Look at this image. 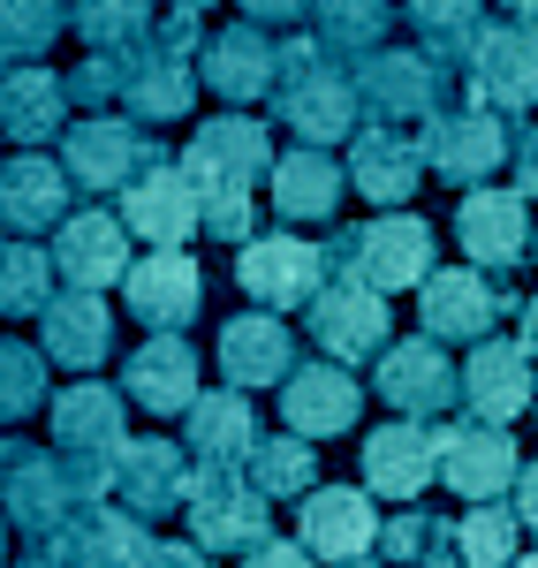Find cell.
Returning a JSON list of instances; mask_svg holds the SVG:
<instances>
[{
	"label": "cell",
	"instance_id": "cell-1",
	"mask_svg": "<svg viewBox=\"0 0 538 568\" xmlns=\"http://www.w3.org/2000/svg\"><path fill=\"white\" fill-rule=\"evenodd\" d=\"M197 190V227H213V243H251L258 227V182L273 168V130L251 114H213L205 130H190L175 160Z\"/></svg>",
	"mask_w": 538,
	"mask_h": 568
},
{
	"label": "cell",
	"instance_id": "cell-2",
	"mask_svg": "<svg viewBox=\"0 0 538 568\" xmlns=\"http://www.w3.org/2000/svg\"><path fill=\"white\" fill-rule=\"evenodd\" d=\"M266 99H273V122H281V130H296L312 152H334V144H349V136L364 130L349 69H334L312 39L273 45V84H266Z\"/></svg>",
	"mask_w": 538,
	"mask_h": 568
},
{
	"label": "cell",
	"instance_id": "cell-3",
	"mask_svg": "<svg viewBox=\"0 0 538 568\" xmlns=\"http://www.w3.org/2000/svg\"><path fill=\"white\" fill-rule=\"evenodd\" d=\"M318 251L334 281H364L372 296H395V288H425V273L440 265V235L417 213H379L364 227H334V243Z\"/></svg>",
	"mask_w": 538,
	"mask_h": 568
},
{
	"label": "cell",
	"instance_id": "cell-4",
	"mask_svg": "<svg viewBox=\"0 0 538 568\" xmlns=\"http://www.w3.org/2000/svg\"><path fill=\"white\" fill-rule=\"evenodd\" d=\"M197 16H175L152 31L144 45L122 53V122H182L197 106Z\"/></svg>",
	"mask_w": 538,
	"mask_h": 568
},
{
	"label": "cell",
	"instance_id": "cell-5",
	"mask_svg": "<svg viewBox=\"0 0 538 568\" xmlns=\"http://www.w3.org/2000/svg\"><path fill=\"white\" fill-rule=\"evenodd\" d=\"M357 114L364 122H379V130H417V122H433L440 106H455V77L448 69H433L417 45L409 53H372V61H357Z\"/></svg>",
	"mask_w": 538,
	"mask_h": 568
},
{
	"label": "cell",
	"instance_id": "cell-6",
	"mask_svg": "<svg viewBox=\"0 0 538 568\" xmlns=\"http://www.w3.org/2000/svg\"><path fill=\"white\" fill-rule=\"evenodd\" d=\"M182 508H190V546H197V554H258L273 538V500L251 493L243 470H205V463H197Z\"/></svg>",
	"mask_w": 538,
	"mask_h": 568
},
{
	"label": "cell",
	"instance_id": "cell-7",
	"mask_svg": "<svg viewBox=\"0 0 538 568\" xmlns=\"http://www.w3.org/2000/svg\"><path fill=\"white\" fill-rule=\"evenodd\" d=\"M508 311H524L508 288H500L494 273H478V265H433L425 273V288H417V326H425V342H494V326Z\"/></svg>",
	"mask_w": 538,
	"mask_h": 568
},
{
	"label": "cell",
	"instance_id": "cell-8",
	"mask_svg": "<svg viewBox=\"0 0 538 568\" xmlns=\"http://www.w3.org/2000/svg\"><path fill=\"white\" fill-rule=\"evenodd\" d=\"M77 516V493L61 485V463H53V447H16L8 439V463H0V524L23 530L31 546H61V530Z\"/></svg>",
	"mask_w": 538,
	"mask_h": 568
},
{
	"label": "cell",
	"instance_id": "cell-9",
	"mask_svg": "<svg viewBox=\"0 0 538 568\" xmlns=\"http://www.w3.org/2000/svg\"><path fill=\"white\" fill-rule=\"evenodd\" d=\"M235 288L258 311H312V296L326 288V251L304 235H251L235 251Z\"/></svg>",
	"mask_w": 538,
	"mask_h": 568
},
{
	"label": "cell",
	"instance_id": "cell-10",
	"mask_svg": "<svg viewBox=\"0 0 538 568\" xmlns=\"http://www.w3.org/2000/svg\"><path fill=\"white\" fill-rule=\"evenodd\" d=\"M417 144H425V168L455 190H478L508 168V122L486 114V106H440Z\"/></svg>",
	"mask_w": 538,
	"mask_h": 568
},
{
	"label": "cell",
	"instance_id": "cell-11",
	"mask_svg": "<svg viewBox=\"0 0 538 568\" xmlns=\"http://www.w3.org/2000/svg\"><path fill=\"white\" fill-rule=\"evenodd\" d=\"M463 77H470L486 114H531L538 106V23H524V16L486 23V39H478Z\"/></svg>",
	"mask_w": 538,
	"mask_h": 568
},
{
	"label": "cell",
	"instance_id": "cell-12",
	"mask_svg": "<svg viewBox=\"0 0 538 568\" xmlns=\"http://www.w3.org/2000/svg\"><path fill=\"white\" fill-rule=\"evenodd\" d=\"M114 220L130 227L136 243H152V251H182V243L197 235V190H190V175L152 144V160H144L136 182L122 190V213Z\"/></svg>",
	"mask_w": 538,
	"mask_h": 568
},
{
	"label": "cell",
	"instance_id": "cell-13",
	"mask_svg": "<svg viewBox=\"0 0 538 568\" xmlns=\"http://www.w3.org/2000/svg\"><path fill=\"white\" fill-rule=\"evenodd\" d=\"M152 160V136L122 114H84L61 130V175L69 190H130L136 168Z\"/></svg>",
	"mask_w": 538,
	"mask_h": 568
},
{
	"label": "cell",
	"instance_id": "cell-14",
	"mask_svg": "<svg viewBox=\"0 0 538 568\" xmlns=\"http://www.w3.org/2000/svg\"><path fill=\"white\" fill-rule=\"evenodd\" d=\"M296 546L312 561H334L349 568L379 546V516H372V493L364 485H312L296 500Z\"/></svg>",
	"mask_w": 538,
	"mask_h": 568
},
{
	"label": "cell",
	"instance_id": "cell-15",
	"mask_svg": "<svg viewBox=\"0 0 538 568\" xmlns=\"http://www.w3.org/2000/svg\"><path fill=\"white\" fill-rule=\"evenodd\" d=\"M372 387H379V402L395 409V417H440V409H455V394H463V372L448 364V349L440 342H425V334H409V342H387L379 349V372H372Z\"/></svg>",
	"mask_w": 538,
	"mask_h": 568
},
{
	"label": "cell",
	"instance_id": "cell-16",
	"mask_svg": "<svg viewBox=\"0 0 538 568\" xmlns=\"http://www.w3.org/2000/svg\"><path fill=\"white\" fill-rule=\"evenodd\" d=\"M304 326H312V342L326 349V364L349 372V364L387 349V296H372L364 281H334V273H326V288L312 296Z\"/></svg>",
	"mask_w": 538,
	"mask_h": 568
},
{
	"label": "cell",
	"instance_id": "cell-17",
	"mask_svg": "<svg viewBox=\"0 0 538 568\" xmlns=\"http://www.w3.org/2000/svg\"><path fill=\"white\" fill-rule=\"evenodd\" d=\"M190 447L182 439H122V455H114V508H130L144 524H160V516H175L182 500H190Z\"/></svg>",
	"mask_w": 538,
	"mask_h": 568
},
{
	"label": "cell",
	"instance_id": "cell-18",
	"mask_svg": "<svg viewBox=\"0 0 538 568\" xmlns=\"http://www.w3.org/2000/svg\"><path fill=\"white\" fill-rule=\"evenodd\" d=\"M122 304H130V318H144V334H182V326L205 311V273H197L190 251L130 258V273H122Z\"/></svg>",
	"mask_w": 538,
	"mask_h": 568
},
{
	"label": "cell",
	"instance_id": "cell-19",
	"mask_svg": "<svg viewBox=\"0 0 538 568\" xmlns=\"http://www.w3.org/2000/svg\"><path fill=\"white\" fill-rule=\"evenodd\" d=\"M433 478H440V425L387 417L379 433H364V493L417 508V493H433Z\"/></svg>",
	"mask_w": 538,
	"mask_h": 568
},
{
	"label": "cell",
	"instance_id": "cell-20",
	"mask_svg": "<svg viewBox=\"0 0 538 568\" xmlns=\"http://www.w3.org/2000/svg\"><path fill=\"white\" fill-rule=\"evenodd\" d=\"M349 197H372L379 213H403L409 197H417V182H425V144L417 130H379V122H364L349 136Z\"/></svg>",
	"mask_w": 538,
	"mask_h": 568
},
{
	"label": "cell",
	"instance_id": "cell-21",
	"mask_svg": "<svg viewBox=\"0 0 538 568\" xmlns=\"http://www.w3.org/2000/svg\"><path fill=\"white\" fill-rule=\"evenodd\" d=\"M455 243H463V258L478 265V273H508L516 258H531V213H524V197L516 190H494V182L463 190Z\"/></svg>",
	"mask_w": 538,
	"mask_h": 568
},
{
	"label": "cell",
	"instance_id": "cell-22",
	"mask_svg": "<svg viewBox=\"0 0 538 568\" xmlns=\"http://www.w3.org/2000/svg\"><path fill=\"white\" fill-rule=\"evenodd\" d=\"M357 417H364V387L342 364H296L281 379V433L334 439V433H357Z\"/></svg>",
	"mask_w": 538,
	"mask_h": 568
},
{
	"label": "cell",
	"instance_id": "cell-23",
	"mask_svg": "<svg viewBox=\"0 0 538 568\" xmlns=\"http://www.w3.org/2000/svg\"><path fill=\"white\" fill-rule=\"evenodd\" d=\"M516 433H500V425H448L440 433V485L448 493H463L470 508H486V500H500L508 485H516Z\"/></svg>",
	"mask_w": 538,
	"mask_h": 568
},
{
	"label": "cell",
	"instance_id": "cell-24",
	"mask_svg": "<svg viewBox=\"0 0 538 568\" xmlns=\"http://www.w3.org/2000/svg\"><path fill=\"white\" fill-rule=\"evenodd\" d=\"M45 258H53V273L69 288H91V296L99 288H122V273H130V227L114 213H99V205L91 213H69L53 227V251Z\"/></svg>",
	"mask_w": 538,
	"mask_h": 568
},
{
	"label": "cell",
	"instance_id": "cell-25",
	"mask_svg": "<svg viewBox=\"0 0 538 568\" xmlns=\"http://www.w3.org/2000/svg\"><path fill=\"white\" fill-rule=\"evenodd\" d=\"M463 402H470L478 425H508V417H524V409L538 402V372H531V356H524V342H508V334L478 342L470 364H463Z\"/></svg>",
	"mask_w": 538,
	"mask_h": 568
},
{
	"label": "cell",
	"instance_id": "cell-26",
	"mask_svg": "<svg viewBox=\"0 0 538 568\" xmlns=\"http://www.w3.org/2000/svg\"><path fill=\"white\" fill-rule=\"evenodd\" d=\"M122 402L152 409V417H182L197 402V349H190V334H144V349L122 364Z\"/></svg>",
	"mask_w": 538,
	"mask_h": 568
},
{
	"label": "cell",
	"instance_id": "cell-27",
	"mask_svg": "<svg viewBox=\"0 0 538 568\" xmlns=\"http://www.w3.org/2000/svg\"><path fill=\"white\" fill-rule=\"evenodd\" d=\"M53 554L69 568H144L152 561V524L130 516V508H114V500H91V508L69 516Z\"/></svg>",
	"mask_w": 538,
	"mask_h": 568
},
{
	"label": "cell",
	"instance_id": "cell-28",
	"mask_svg": "<svg viewBox=\"0 0 538 568\" xmlns=\"http://www.w3.org/2000/svg\"><path fill=\"white\" fill-rule=\"evenodd\" d=\"M106 349H114V311H106V296L61 288V296L39 311V356L45 364L91 372V364H106Z\"/></svg>",
	"mask_w": 538,
	"mask_h": 568
},
{
	"label": "cell",
	"instance_id": "cell-29",
	"mask_svg": "<svg viewBox=\"0 0 538 568\" xmlns=\"http://www.w3.org/2000/svg\"><path fill=\"white\" fill-rule=\"evenodd\" d=\"M221 372L235 394L251 387H281L296 372V334L273 318V311H235L221 326Z\"/></svg>",
	"mask_w": 538,
	"mask_h": 568
},
{
	"label": "cell",
	"instance_id": "cell-30",
	"mask_svg": "<svg viewBox=\"0 0 538 568\" xmlns=\"http://www.w3.org/2000/svg\"><path fill=\"white\" fill-rule=\"evenodd\" d=\"M61 220H69V175H61V160H45V152L0 160V227H16L31 243L45 227H61Z\"/></svg>",
	"mask_w": 538,
	"mask_h": 568
},
{
	"label": "cell",
	"instance_id": "cell-31",
	"mask_svg": "<svg viewBox=\"0 0 538 568\" xmlns=\"http://www.w3.org/2000/svg\"><path fill=\"white\" fill-rule=\"evenodd\" d=\"M197 84H213V99L227 106H251V99H266L273 84V39L258 23H227L213 39L197 45Z\"/></svg>",
	"mask_w": 538,
	"mask_h": 568
},
{
	"label": "cell",
	"instance_id": "cell-32",
	"mask_svg": "<svg viewBox=\"0 0 538 568\" xmlns=\"http://www.w3.org/2000/svg\"><path fill=\"white\" fill-rule=\"evenodd\" d=\"M182 447L205 463V470H243V455H251V439H258V409H251V394H197L190 409H182Z\"/></svg>",
	"mask_w": 538,
	"mask_h": 568
},
{
	"label": "cell",
	"instance_id": "cell-33",
	"mask_svg": "<svg viewBox=\"0 0 538 568\" xmlns=\"http://www.w3.org/2000/svg\"><path fill=\"white\" fill-rule=\"evenodd\" d=\"M266 182H273V213L281 220H334V205L349 197L342 160H334V152H312V144L281 152L266 168Z\"/></svg>",
	"mask_w": 538,
	"mask_h": 568
},
{
	"label": "cell",
	"instance_id": "cell-34",
	"mask_svg": "<svg viewBox=\"0 0 538 568\" xmlns=\"http://www.w3.org/2000/svg\"><path fill=\"white\" fill-rule=\"evenodd\" d=\"M403 23H409V39H417V53H425L433 69L463 77L470 53H478V39H486V0H409Z\"/></svg>",
	"mask_w": 538,
	"mask_h": 568
},
{
	"label": "cell",
	"instance_id": "cell-35",
	"mask_svg": "<svg viewBox=\"0 0 538 568\" xmlns=\"http://www.w3.org/2000/svg\"><path fill=\"white\" fill-rule=\"evenodd\" d=\"M122 439H130L122 433V387L77 379L53 394V455H106Z\"/></svg>",
	"mask_w": 538,
	"mask_h": 568
},
{
	"label": "cell",
	"instance_id": "cell-36",
	"mask_svg": "<svg viewBox=\"0 0 538 568\" xmlns=\"http://www.w3.org/2000/svg\"><path fill=\"white\" fill-rule=\"evenodd\" d=\"M69 130V99H61V77L53 69H8L0 77V136H16L23 152H39L45 136Z\"/></svg>",
	"mask_w": 538,
	"mask_h": 568
},
{
	"label": "cell",
	"instance_id": "cell-37",
	"mask_svg": "<svg viewBox=\"0 0 538 568\" xmlns=\"http://www.w3.org/2000/svg\"><path fill=\"white\" fill-rule=\"evenodd\" d=\"M395 31V8L387 0H312V45L334 69H357L372 61Z\"/></svg>",
	"mask_w": 538,
	"mask_h": 568
},
{
	"label": "cell",
	"instance_id": "cell-38",
	"mask_svg": "<svg viewBox=\"0 0 538 568\" xmlns=\"http://www.w3.org/2000/svg\"><path fill=\"white\" fill-rule=\"evenodd\" d=\"M243 478H251V493H266V500H304L318 485V447L296 439V433H258L251 455H243Z\"/></svg>",
	"mask_w": 538,
	"mask_h": 568
},
{
	"label": "cell",
	"instance_id": "cell-39",
	"mask_svg": "<svg viewBox=\"0 0 538 568\" xmlns=\"http://www.w3.org/2000/svg\"><path fill=\"white\" fill-rule=\"evenodd\" d=\"M69 23H77L84 53L122 61L130 45L152 39V0H69Z\"/></svg>",
	"mask_w": 538,
	"mask_h": 568
},
{
	"label": "cell",
	"instance_id": "cell-40",
	"mask_svg": "<svg viewBox=\"0 0 538 568\" xmlns=\"http://www.w3.org/2000/svg\"><path fill=\"white\" fill-rule=\"evenodd\" d=\"M379 554L395 568H455V516L395 508V524H379Z\"/></svg>",
	"mask_w": 538,
	"mask_h": 568
},
{
	"label": "cell",
	"instance_id": "cell-41",
	"mask_svg": "<svg viewBox=\"0 0 538 568\" xmlns=\"http://www.w3.org/2000/svg\"><path fill=\"white\" fill-rule=\"evenodd\" d=\"M53 304V258L39 243H0V318H31Z\"/></svg>",
	"mask_w": 538,
	"mask_h": 568
},
{
	"label": "cell",
	"instance_id": "cell-42",
	"mask_svg": "<svg viewBox=\"0 0 538 568\" xmlns=\"http://www.w3.org/2000/svg\"><path fill=\"white\" fill-rule=\"evenodd\" d=\"M69 31V0H0V61H39Z\"/></svg>",
	"mask_w": 538,
	"mask_h": 568
},
{
	"label": "cell",
	"instance_id": "cell-43",
	"mask_svg": "<svg viewBox=\"0 0 538 568\" xmlns=\"http://www.w3.org/2000/svg\"><path fill=\"white\" fill-rule=\"evenodd\" d=\"M516 508H500V500H486V508H470L463 524H455V561L463 568H508L516 561Z\"/></svg>",
	"mask_w": 538,
	"mask_h": 568
},
{
	"label": "cell",
	"instance_id": "cell-44",
	"mask_svg": "<svg viewBox=\"0 0 538 568\" xmlns=\"http://www.w3.org/2000/svg\"><path fill=\"white\" fill-rule=\"evenodd\" d=\"M45 402V356L31 342H0V425H16V417H31Z\"/></svg>",
	"mask_w": 538,
	"mask_h": 568
},
{
	"label": "cell",
	"instance_id": "cell-45",
	"mask_svg": "<svg viewBox=\"0 0 538 568\" xmlns=\"http://www.w3.org/2000/svg\"><path fill=\"white\" fill-rule=\"evenodd\" d=\"M61 99H69V106H84V114H106V106L122 99V61H106V53H84V61L61 77Z\"/></svg>",
	"mask_w": 538,
	"mask_h": 568
},
{
	"label": "cell",
	"instance_id": "cell-46",
	"mask_svg": "<svg viewBox=\"0 0 538 568\" xmlns=\"http://www.w3.org/2000/svg\"><path fill=\"white\" fill-rule=\"evenodd\" d=\"M508 168H516V197L531 205V197H538V122L508 130Z\"/></svg>",
	"mask_w": 538,
	"mask_h": 568
},
{
	"label": "cell",
	"instance_id": "cell-47",
	"mask_svg": "<svg viewBox=\"0 0 538 568\" xmlns=\"http://www.w3.org/2000/svg\"><path fill=\"white\" fill-rule=\"evenodd\" d=\"M304 16H312V0H243V23H258V31H288Z\"/></svg>",
	"mask_w": 538,
	"mask_h": 568
},
{
	"label": "cell",
	"instance_id": "cell-48",
	"mask_svg": "<svg viewBox=\"0 0 538 568\" xmlns=\"http://www.w3.org/2000/svg\"><path fill=\"white\" fill-rule=\"evenodd\" d=\"M144 568H213V554H197L190 538H152V561Z\"/></svg>",
	"mask_w": 538,
	"mask_h": 568
},
{
	"label": "cell",
	"instance_id": "cell-49",
	"mask_svg": "<svg viewBox=\"0 0 538 568\" xmlns=\"http://www.w3.org/2000/svg\"><path fill=\"white\" fill-rule=\"evenodd\" d=\"M243 568H312V554L296 538H266L258 554H243Z\"/></svg>",
	"mask_w": 538,
	"mask_h": 568
},
{
	"label": "cell",
	"instance_id": "cell-50",
	"mask_svg": "<svg viewBox=\"0 0 538 568\" xmlns=\"http://www.w3.org/2000/svg\"><path fill=\"white\" fill-rule=\"evenodd\" d=\"M508 493H516V524H524V530H538V463H524Z\"/></svg>",
	"mask_w": 538,
	"mask_h": 568
},
{
	"label": "cell",
	"instance_id": "cell-51",
	"mask_svg": "<svg viewBox=\"0 0 538 568\" xmlns=\"http://www.w3.org/2000/svg\"><path fill=\"white\" fill-rule=\"evenodd\" d=\"M516 342H524V356H531V364H538V296H531V304H524V334H516Z\"/></svg>",
	"mask_w": 538,
	"mask_h": 568
},
{
	"label": "cell",
	"instance_id": "cell-52",
	"mask_svg": "<svg viewBox=\"0 0 538 568\" xmlns=\"http://www.w3.org/2000/svg\"><path fill=\"white\" fill-rule=\"evenodd\" d=\"M8 568H69V561H61V554H45V546H31L23 561H8Z\"/></svg>",
	"mask_w": 538,
	"mask_h": 568
},
{
	"label": "cell",
	"instance_id": "cell-53",
	"mask_svg": "<svg viewBox=\"0 0 538 568\" xmlns=\"http://www.w3.org/2000/svg\"><path fill=\"white\" fill-rule=\"evenodd\" d=\"M168 8H175V16H205L213 0H168Z\"/></svg>",
	"mask_w": 538,
	"mask_h": 568
},
{
	"label": "cell",
	"instance_id": "cell-54",
	"mask_svg": "<svg viewBox=\"0 0 538 568\" xmlns=\"http://www.w3.org/2000/svg\"><path fill=\"white\" fill-rule=\"evenodd\" d=\"M500 8H516V16H524V8H538V0H500Z\"/></svg>",
	"mask_w": 538,
	"mask_h": 568
},
{
	"label": "cell",
	"instance_id": "cell-55",
	"mask_svg": "<svg viewBox=\"0 0 538 568\" xmlns=\"http://www.w3.org/2000/svg\"><path fill=\"white\" fill-rule=\"evenodd\" d=\"M0 568H8V524H0Z\"/></svg>",
	"mask_w": 538,
	"mask_h": 568
},
{
	"label": "cell",
	"instance_id": "cell-56",
	"mask_svg": "<svg viewBox=\"0 0 538 568\" xmlns=\"http://www.w3.org/2000/svg\"><path fill=\"white\" fill-rule=\"evenodd\" d=\"M508 568H538V554H524V561H508Z\"/></svg>",
	"mask_w": 538,
	"mask_h": 568
},
{
	"label": "cell",
	"instance_id": "cell-57",
	"mask_svg": "<svg viewBox=\"0 0 538 568\" xmlns=\"http://www.w3.org/2000/svg\"><path fill=\"white\" fill-rule=\"evenodd\" d=\"M531 258H538V227H531Z\"/></svg>",
	"mask_w": 538,
	"mask_h": 568
},
{
	"label": "cell",
	"instance_id": "cell-58",
	"mask_svg": "<svg viewBox=\"0 0 538 568\" xmlns=\"http://www.w3.org/2000/svg\"><path fill=\"white\" fill-rule=\"evenodd\" d=\"M0 463H8V439H0Z\"/></svg>",
	"mask_w": 538,
	"mask_h": 568
},
{
	"label": "cell",
	"instance_id": "cell-59",
	"mask_svg": "<svg viewBox=\"0 0 538 568\" xmlns=\"http://www.w3.org/2000/svg\"><path fill=\"white\" fill-rule=\"evenodd\" d=\"M349 568H372V561H349Z\"/></svg>",
	"mask_w": 538,
	"mask_h": 568
},
{
	"label": "cell",
	"instance_id": "cell-60",
	"mask_svg": "<svg viewBox=\"0 0 538 568\" xmlns=\"http://www.w3.org/2000/svg\"><path fill=\"white\" fill-rule=\"evenodd\" d=\"M0 77H8V61H0Z\"/></svg>",
	"mask_w": 538,
	"mask_h": 568
}]
</instances>
